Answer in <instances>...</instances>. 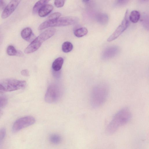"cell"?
<instances>
[{
	"instance_id": "obj_7",
	"label": "cell",
	"mask_w": 149,
	"mask_h": 149,
	"mask_svg": "<svg viewBox=\"0 0 149 149\" xmlns=\"http://www.w3.org/2000/svg\"><path fill=\"white\" fill-rule=\"evenodd\" d=\"M129 16V10H127L120 24L107 39L108 42L112 41L116 39L127 28L130 24Z\"/></svg>"
},
{
	"instance_id": "obj_8",
	"label": "cell",
	"mask_w": 149,
	"mask_h": 149,
	"mask_svg": "<svg viewBox=\"0 0 149 149\" xmlns=\"http://www.w3.org/2000/svg\"><path fill=\"white\" fill-rule=\"evenodd\" d=\"M60 90L58 86L54 84H50L48 87L45 96L46 102L52 103L56 101L60 96Z\"/></svg>"
},
{
	"instance_id": "obj_22",
	"label": "cell",
	"mask_w": 149,
	"mask_h": 149,
	"mask_svg": "<svg viewBox=\"0 0 149 149\" xmlns=\"http://www.w3.org/2000/svg\"><path fill=\"white\" fill-rule=\"evenodd\" d=\"M61 14L59 12H55L50 15L48 17V20L56 19L60 17Z\"/></svg>"
},
{
	"instance_id": "obj_10",
	"label": "cell",
	"mask_w": 149,
	"mask_h": 149,
	"mask_svg": "<svg viewBox=\"0 0 149 149\" xmlns=\"http://www.w3.org/2000/svg\"><path fill=\"white\" fill-rule=\"evenodd\" d=\"M119 52L118 47L111 46L105 49L103 52L102 58L104 60H107L112 58L116 56Z\"/></svg>"
},
{
	"instance_id": "obj_29",
	"label": "cell",
	"mask_w": 149,
	"mask_h": 149,
	"mask_svg": "<svg viewBox=\"0 0 149 149\" xmlns=\"http://www.w3.org/2000/svg\"><path fill=\"white\" fill-rule=\"evenodd\" d=\"M5 6V3L4 1L0 0V8H3Z\"/></svg>"
},
{
	"instance_id": "obj_20",
	"label": "cell",
	"mask_w": 149,
	"mask_h": 149,
	"mask_svg": "<svg viewBox=\"0 0 149 149\" xmlns=\"http://www.w3.org/2000/svg\"><path fill=\"white\" fill-rule=\"evenodd\" d=\"M148 15L146 13H144L141 20V23L145 28L147 30L149 29V17Z\"/></svg>"
},
{
	"instance_id": "obj_12",
	"label": "cell",
	"mask_w": 149,
	"mask_h": 149,
	"mask_svg": "<svg viewBox=\"0 0 149 149\" xmlns=\"http://www.w3.org/2000/svg\"><path fill=\"white\" fill-rule=\"evenodd\" d=\"M21 35L23 39L27 41H29L31 37L33 36V34L31 28L27 27L22 30L21 32Z\"/></svg>"
},
{
	"instance_id": "obj_11",
	"label": "cell",
	"mask_w": 149,
	"mask_h": 149,
	"mask_svg": "<svg viewBox=\"0 0 149 149\" xmlns=\"http://www.w3.org/2000/svg\"><path fill=\"white\" fill-rule=\"evenodd\" d=\"M53 6L51 4H46L43 6L38 11L39 16L45 17L50 13L53 9Z\"/></svg>"
},
{
	"instance_id": "obj_18",
	"label": "cell",
	"mask_w": 149,
	"mask_h": 149,
	"mask_svg": "<svg viewBox=\"0 0 149 149\" xmlns=\"http://www.w3.org/2000/svg\"><path fill=\"white\" fill-rule=\"evenodd\" d=\"M73 45L70 42L66 41L64 42L62 46V51L65 53H68L72 49Z\"/></svg>"
},
{
	"instance_id": "obj_5",
	"label": "cell",
	"mask_w": 149,
	"mask_h": 149,
	"mask_svg": "<svg viewBox=\"0 0 149 149\" xmlns=\"http://www.w3.org/2000/svg\"><path fill=\"white\" fill-rule=\"evenodd\" d=\"M6 92H10L24 88L26 85L25 81L12 79H8L2 81L1 83Z\"/></svg>"
},
{
	"instance_id": "obj_31",
	"label": "cell",
	"mask_w": 149,
	"mask_h": 149,
	"mask_svg": "<svg viewBox=\"0 0 149 149\" xmlns=\"http://www.w3.org/2000/svg\"><path fill=\"white\" fill-rule=\"evenodd\" d=\"M3 113V111L1 110H0V118L1 117Z\"/></svg>"
},
{
	"instance_id": "obj_17",
	"label": "cell",
	"mask_w": 149,
	"mask_h": 149,
	"mask_svg": "<svg viewBox=\"0 0 149 149\" xmlns=\"http://www.w3.org/2000/svg\"><path fill=\"white\" fill-rule=\"evenodd\" d=\"M49 140L52 143L54 144H58L61 142L62 138L59 135L54 134L50 135L49 137Z\"/></svg>"
},
{
	"instance_id": "obj_16",
	"label": "cell",
	"mask_w": 149,
	"mask_h": 149,
	"mask_svg": "<svg viewBox=\"0 0 149 149\" xmlns=\"http://www.w3.org/2000/svg\"><path fill=\"white\" fill-rule=\"evenodd\" d=\"M49 1L40 0L37 1L34 5L33 9V14H35L38 13L39 10L44 5L47 4Z\"/></svg>"
},
{
	"instance_id": "obj_30",
	"label": "cell",
	"mask_w": 149,
	"mask_h": 149,
	"mask_svg": "<svg viewBox=\"0 0 149 149\" xmlns=\"http://www.w3.org/2000/svg\"><path fill=\"white\" fill-rule=\"evenodd\" d=\"M54 72H53V74L54 76L56 77H59L60 75V72H59V71H53Z\"/></svg>"
},
{
	"instance_id": "obj_2",
	"label": "cell",
	"mask_w": 149,
	"mask_h": 149,
	"mask_svg": "<svg viewBox=\"0 0 149 149\" xmlns=\"http://www.w3.org/2000/svg\"><path fill=\"white\" fill-rule=\"evenodd\" d=\"M109 93V88L105 83L95 85L93 88L91 95V103L94 108L101 106L106 101Z\"/></svg>"
},
{
	"instance_id": "obj_26",
	"label": "cell",
	"mask_w": 149,
	"mask_h": 149,
	"mask_svg": "<svg viewBox=\"0 0 149 149\" xmlns=\"http://www.w3.org/2000/svg\"><path fill=\"white\" fill-rule=\"evenodd\" d=\"M128 2L127 0H118L115 3V6H120L125 5Z\"/></svg>"
},
{
	"instance_id": "obj_24",
	"label": "cell",
	"mask_w": 149,
	"mask_h": 149,
	"mask_svg": "<svg viewBox=\"0 0 149 149\" xmlns=\"http://www.w3.org/2000/svg\"><path fill=\"white\" fill-rule=\"evenodd\" d=\"M6 132V129L3 128L0 130V144L4 138Z\"/></svg>"
},
{
	"instance_id": "obj_14",
	"label": "cell",
	"mask_w": 149,
	"mask_h": 149,
	"mask_svg": "<svg viewBox=\"0 0 149 149\" xmlns=\"http://www.w3.org/2000/svg\"><path fill=\"white\" fill-rule=\"evenodd\" d=\"M96 19L97 22L100 24L104 25L107 23L109 17L106 14L100 13L97 15Z\"/></svg>"
},
{
	"instance_id": "obj_13",
	"label": "cell",
	"mask_w": 149,
	"mask_h": 149,
	"mask_svg": "<svg viewBox=\"0 0 149 149\" xmlns=\"http://www.w3.org/2000/svg\"><path fill=\"white\" fill-rule=\"evenodd\" d=\"M64 62L63 59L61 57L56 58L53 62L52 67L53 71H59L61 68Z\"/></svg>"
},
{
	"instance_id": "obj_3",
	"label": "cell",
	"mask_w": 149,
	"mask_h": 149,
	"mask_svg": "<svg viewBox=\"0 0 149 149\" xmlns=\"http://www.w3.org/2000/svg\"><path fill=\"white\" fill-rule=\"evenodd\" d=\"M56 29L51 28L47 29L41 33L34 39L24 50L25 54L33 53L38 50L43 42L53 36L55 33Z\"/></svg>"
},
{
	"instance_id": "obj_4",
	"label": "cell",
	"mask_w": 149,
	"mask_h": 149,
	"mask_svg": "<svg viewBox=\"0 0 149 149\" xmlns=\"http://www.w3.org/2000/svg\"><path fill=\"white\" fill-rule=\"evenodd\" d=\"M77 21V19L72 17H62L54 20H47L39 25L38 29L42 30L49 27L70 25L74 24Z\"/></svg>"
},
{
	"instance_id": "obj_23",
	"label": "cell",
	"mask_w": 149,
	"mask_h": 149,
	"mask_svg": "<svg viewBox=\"0 0 149 149\" xmlns=\"http://www.w3.org/2000/svg\"><path fill=\"white\" fill-rule=\"evenodd\" d=\"M7 100L6 98L3 96H0V108L5 106L6 104Z\"/></svg>"
},
{
	"instance_id": "obj_28",
	"label": "cell",
	"mask_w": 149,
	"mask_h": 149,
	"mask_svg": "<svg viewBox=\"0 0 149 149\" xmlns=\"http://www.w3.org/2000/svg\"><path fill=\"white\" fill-rule=\"evenodd\" d=\"M6 92L5 89L3 85L0 83V93L3 94Z\"/></svg>"
},
{
	"instance_id": "obj_1",
	"label": "cell",
	"mask_w": 149,
	"mask_h": 149,
	"mask_svg": "<svg viewBox=\"0 0 149 149\" xmlns=\"http://www.w3.org/2000/svg\"><path fill=\"white\" fill-rule=\"evenodd\" d=\"M131 113L129 109L123 108L114 115L107 127L106 132L108 134L115 133L120 127L127 124L130 120Z\"/></svg>"
},
{
	"instance_id": "obj_21",
	"label": "cell",
	"mask_w": 149,
	"mask_h": 149,
	"mask_svg": "<svg viewBox=\"0 0 149 149\" xmlns=\"http://www.w3.org/2000/svg\"><path fill=\"white\" fill-rule=\"evenodd\" d=\"M6 52L9 56H15L17 54L18 51L12 45L8 46Z\"/></svg>"
},
{
	"instance_id": "obj_15",
	"label": "cell",
	"mask_w": 149,
	"mask_h": 149,
	"mask_svg": "<svg viewBox=\"0 0 149 149\" xmlns=\"http://www.w3.org/2000/svg\"><path fill=\"white\" fill-rule=\"evenodd\" d=\"M140 13L136 10L132 11L129 16V20L134 23L137 22L140 19Z\"/></svg>"
},
{
	"instance_id": "obj_19",
	"label": "cell",
	"mask_w": 149,
	"mask_h": 149,
	"mask_svg": "<svg viewBox=\"0 0 149 149\" xmlns=\"http://www.w3.org/2000/svg\"><path fill=\"white\" fill-rule=\"evenodd\" d=\"M88 32V30L86 28L81 27L76 30L74 33L76 36L81 37L87 34Z\"/></svg>"
},
{
	"instance_id": "obj_27",
	"label": "cell",
	"mask_w": 149,
	"mask_h": 149,
	"mask_svg": "<svg viewBox=\"0 0 149 149\" xmlns=\"http://www.w3.org/2000/svg\"><path fill=\"white\" fill-rule=\"evenodd\" d=\"M21 74L24 76H28L29 75V72L27 69H24L21 71Z\"/></svg>"
},
{
	"instance_id": "obj_9",
	"label": "cell",
	"mask_w": 149,
	"mask_h": 149,
	"mask_svg": "<svg viewBox=\"0 0 149 149\" xmlns=\"http://www.w3.org/2000/svg\"><path fill=\"white\" fill-rule=\"evenodd\" d=\"M20 0H12L4 9L1 15V17L5 19L8 17L15 10L20 3Z\"/></svg>"
},
{
	"instance_id": "obj_25",
	"label": "cell",
	"mask_w": 149,
	"mask_h": 149,
	"mask_svg": "<svg viewBox=\"0 0 149 149\" xmlns=\"http://www.w3.org/2000/svg\"><path fill=\"white\" fill-rule=\"evenodd\" d=\"M65 1V0H55L54 2V4L57 8H61L64 5Z\"/></svg>"
},
{
	"instance_id": "obj_6",
	"label": "cell",
	"mask_w": 149,
	"mask_h": 149,
	"mask_svg": "<svg viewBox=\"0 0 149 149\" xmlns=\"http://www.w3.org/2000/svg\"><path fill=\"white\" fill-rule=\"evenodd\" d=\"M36 122L35 118L33 116H28L21 118L16 120L12 127L14 133L17 132L25 127L34 124Z\"/></svg>"
}]
</instances>
